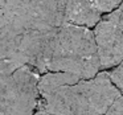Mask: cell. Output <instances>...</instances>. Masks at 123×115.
<instances>
[{
  "instance_id": "obj_1",
  "label": "cell",
  "mask_w": 123,
  "mask_h": 115,
  "mask_svg": "<svg viewBox=\"0 0 123 115\" xmlns=\"http://www.w3.org/2000/svg\"><path fill=\"white\" fill-rule=\"evenodd\" d=\"M68 25L60 0H21L0 33V60L38 73L44 49L57 28Z\"/></svg>"
},
{
  "instance_id": "obj_2",
  "label": "cell",
  "mask_w": 123,
  "mask_h": 115,
  "mask_svg": "<svg viewBox=\"0 0 123 115\" xmlns=\"http://www.w3.org/2000/svg\"><path fill=\"white\" fill-rule=\"evenodd\" d=\"M38 109L53 115H103L119 98L109 72L83 79L70 73H46L38 82Z\"/></svg>"
},
{
  "instance_id": "obj_3",
  "label": "cell",
  "mask_w": 123,
  "mask_h": 115,
  "mask_svg": "<svg viewBox=\"0 0 123 115\" xmlns=\"http://www.w3.org/2000/svg\"><path fill=\"white\" fill-rule=\"evenodd\" d=\"M101 58L94 30L77 25H62L52 33L44 49L38 74L70 73L83 79L99 74Z\"/></svg>"
},
{
  "instance_id": "obj_4",
  "label": "cell",
  "mask_w": 123,
  "mask_h": 115,
  "mask_svg": "<svg viewBox=\"0 0 123 115\" xmlns=\"http://www.w3.org/2000/svg\"><path fill=\"white\" fill-rule=\"evenodd\" d=\"M40 77L29 66L0 60V115H33L38 109Z\"/></svg>"
},
{
  "instance_id": "obj_5",
  "label": "cell",
  "mask_w": 123,
  "mask_h": 115,
  "mask_svg": "<svg viewBox=\"0 0 123 115\" xmlns=\"http://www.w3.org/2000/svg\"><path fill=\"white\" fill-rule=\"evenodd\" d=\"M64 9L65 21L69 25L95 28L102 20L103 13L94 0H60Z\"/></svg>"
},
{
  "instance_id": "obj_6",
  "label": "cell",
  "mask_w": 123,
  "mask_h": 115,
  "mask_svg": "<svg viewBox=\"0 0 123 115\" xmlns=\"http://www.w3.org/2000/svg\"><path fill=\"white\" fill-rule=\"evenodd\" d=\"M21 0H0V33L16 13Z\"/></svg>"
},
{
  "instance_id": "obj_7",
  "label": "cell",
  "mask_w": 123,
  "mask_h": 115,
  "mask_svg": "<svg viewBox=\"0 0 123 115\" xmlns=\"http://www.w3.org/2000/svg\"><path fill=\"white\" fill-rule=\"evenodd\" d=\"M94 1H95L97 7L103 15L111 13L112 11H115L123 3V0H94Z\"/></svg>"
},
{
  "instance_id": "obj_8",
  "label": "cell",
  "mask_w": 123,
  "mask_h": 115,
  "mask_svg": "<svg viewBox=\"0 0 123 115\" xmlns=\"http://www.w3.org/2000/svg\"><path fill=\"white\" fill-rule=\"evenodd\" d=\"M109 75L111 78V81L114 82V85L119 89L120 94L123 95V62L119 66L109 70Z\"/></svg>"
},
{
  "instance_id": "obj_9",
  "label": "cell",
  "mask_w": 123,
  "mask_h": 115,
  "mask_svg": "<svg viewBox=\"0 0 123 115\" xmlns=\"http://www.w3.org/2000/svg\"><path fill=\"white\" fill-rule=\"evenodd\" d=\"M103 115H123V95H120Z\"/></svg>"
},
{
  "instance_id": "obj_10",
  "label": "cell",
  "mask_w": 123,
  "mask_h": 115,
  "mask_svg": "<svg viewBox=\"0 0 123 115\" xmlns=\"http://www.w3.org/2000/svg\"><path fill=\"white\" fill-rule=\"evenodd\" d=\"M33 115H53V114H50V112H46V111H44V110L37 109V111H36Z\"/></svg>"
}]
</instances>
